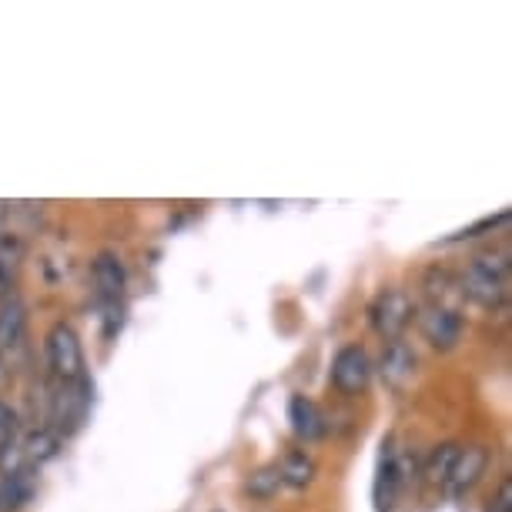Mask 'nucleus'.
<instances>
[{"label":"nucleus","instance_id":"obj_15","mask_svg":"<svg viewBox=\"0 0 512 512\" xmlns=\"http://www.w3.org/2000/svg\"><path fill=\"white\" fill-rule=\"evenodd\" d=\"M459 456V446L456 442H446V446H439L436 452L429 456V466H425V476H429L432 486H446L449 472H452V462Z\"/></svg>","mask_w":512,"mask_h":512},{"label":"nucleus","instance_id":"obj_18","mask_svg":"<svg viewBox=\"0 0 512 512\" xmlns=\"http://www.w3.org/2000/svg\"><path fill=\"white\" fill-rule=\"evenodd\" d=\"M489 512H512V482H502L496 499H492Z\"/></svg>","mask_w":512,"mask_h":512},{"label":"nucleus","instance_id":"obj_5","mask_svg":"<svg viewBox=\"0 0 512 512\" xmlns=\"http://www.w3.org/2000/svg\"><path fill=\"white\" fill-rule=\"evenodd\" d=\"M489 466V452L482 446H469V449H459L456 462H452V472L446 479V489L452 496H462V492H469L476 482L482 479V472Z\"/></svg>","mask_w":512,"mask_h":512},{"label":"nucleus","instance_id":"obj_3","mask_svg":"<svg viewBox=\"0 0 512 512\" xmlns=\"http://www.w3.org/2000/svg\"><path fill=\"white\" fill-rule=\"evenodd\" d=\"M369 315H372L375 332L382 338H389V342H395V338L402 335V328L412 322V298L399 292V288H392V292H382L375 298Z\"/></svg>","mask_w":512,"mask_h":512},{"label":"nucleus","instance_id":"obj_1","mask_svg":"<svg viewBox=\"0 0 512 512\" xmlns=\"http://www.w3.org/2000/svg\"><path fill=\"white\" fill-rule=\"evenodd\" d=\"M462 292L482 308H499L509 295V265L502 255H479L472 258L466 275H462Z\"/></svg>","mask_w":512,"mask_h":512},{"label":"nucleus","instance_id":"obj_12","mask_svg":"<svg viewBox=\"0 0 512 512\" xmlns=\"http://www.w3.org/2000/svg\"><path fill=\"white\" fill-rule=\"evenodd\" d=\"M34 469L0 472V509H21L34 496Z\"/></svg>","mask_w":512,"mask_h":512},{"label":"nucleus","instance_id":"obj_13","mask_svg":"<svg viewBox=\"0 0 512 512\" xmlns=\"http://www.w3.org/2000/svg\"><path fill=\"white\" fill-rule=\"evenodd\" d=\"M57 449H61V439H57V432H51V429H37L27 439H21V452H24L27 469L51 462L57 456Z\"/></svg>","mask_w":512,"mask_h":512},{"label":"nucleus","instance_id":"obj_14","mask_svg":"<svg viewBox=\"0 0 512 512\" xmlns=\"http://www.w3.org/2000/svg\"><path fill=\"white\" fill-rule=\"evenodd\" d=\"M278 476H282L285 486L292 489H305L308 482L315 479V462L305 456V452H288L282 459V466H278Z\"/></svg>","mask_w":512,"mask_h":512},{"label":"nucleus","instance_id":"obj_10","mask_svg":"<svg viewBox=\"0 0 512 512\" xmlns=\"http://www.w3.org/2000/svg\"><path fill=\"white\" fill-rule=\"evenodd\" d=\"M24 325H27L24 302L21 298H4V305H0V355H7L21 345Z\"/></svg>","mask_w":512,"mask_h":512},{"label":"nucleus","instance_id":"obj_6","mask_svg":"<svg viewBox=\"0 0 512 512\" xmlns=\"http://www.w3.org/2000/svg\"><path fill=\"white\" fill-rule=\"evenodd\" d=\"M422 335L429 338L436 349H452L462 335V315L456 308L432 305L429 312L422 315Z\"/></svg>","mask_w":512,"mask_h":512},{"label":"nucleus","instance_id":"obj_9","mask_svg":"<svg viewBox=\"0 0 512 512\" xmlns=\"http://www.w3.org/2000/svg\"><path fill=\"white\" fill-rule=\"evenodd\" d=\"M382 379L389 382V385H405L412 379V369H415V352L409 349V345L402 342V338H395V342L385 345V352H382Z\"/></svg>","mask_w":512,"mask_h":512},{"label":"nucleus","instance_id":"obj_16","mask_svg":"<svg viewBox=\"0 0 512 512\" xmlns=\"http://www.w3.org/2000/svg\"><path fill=\"white\" fill-rule=\"evenodd\" d=\"M248 496L255 499H272L278 489H282V476H278V466H265L258 472H251V479L245 482Z\"/></svg>","mask_w":512,"mask_h":512},{"label":"nucleus","instance_id":"obj_4","mask_svg":"<svg viewBox=\"0 0 512 512\" xmlns=\"http://www.w3.org/2000/svg\"><path fill=\"white\" fill-rule=\"evenodd\" d=\"M369 379H372V362H369V355H365V349L349 345V349H342L335 355L332 382L342 395H362Z\"/></svg>","mask_w":512,"mask_h":512},{"label":"nucleus","instance_id":"obj_17","mask_svg":"<svg viewBox=\"0 0 512 512\" xmlns=\"http://www.w3.org/2000/svg\"><path fill=\"white\" fill-rule=\"evenodd\" d=\"M17 429H21V422H17V412L7 402H0V449H4L7 442L17 439Z\"/></svg>","mask_w":512,"mask_h":512},{"label":"nucleus","instance_id":"obj_19","mask_svg":"<svg viewBox=\"0 0 512 512\" xmlns=\"http://www.w3.org/2000/svg\"><path fill=\"white\" fill-rule=\"evenodd\" d=\"M11 285H14V268L0 265V298H7V292H11Z\"/></svg>","mask_w":512,"mask_h":512},{"label":"nucleus","instance_id":"obj_8","mask_svg":"<svg viewBox=\"0 0 512 512\" xmlns=\"http://www.w3.org/2000/svg\"><path fill=\"white\" fill-rule=\"evenodd\" d=\"M399 486H402V459H399V452H395L392 439H389V442H382L379 476H375V502H379V512L392 509Z\"/></svg>","mask_w":512,"mask_h":512},{"label":"nucleus","instance_id":"obj_7","mask_svg":"<svg viewBox=\"0 0 512 512\" xmlns=\"http://www.w3.org/2000/svg\"><path fill=\"white\" fill-rule=\"evenodd\" d=\"M94 285H98V295H101V302L108 305V312H114L124 295V265L118 255L101 251V255L94 258Z\"/></svg>","mask_w":512,"mask_h":512},{"label":"nucleus","instance_id":"obj_2","mask_svg":"<svg viewBox=\"0 0 512 512\" xmlns=\"http://www.w3.org/2000/svg\"><path fill=\"white\" fill-rule=\"evenodd\" d=\"M47 362L51 372L61 382H81L84 379V352H81V338L71 325L57 322L47 332Z\"/></svg>","mask_w":512,"mask_h":512},{"label":"nucleus","instance_id":"obj_11","mask_svg":"<svg viewBox=\"0 0 512 512\" xmlns=\"http://www.w3.org/2000/svg\"><path fill=\"white\" fill-rule=\"evenodd\" d=\"M288 419H292L295 436L305 439V442H312L325 432L322 412H318V405L312 399H305V395H295V399L288 402Z\"/></svg>","mask_w":512,"mask_h":512}]
</instances>
